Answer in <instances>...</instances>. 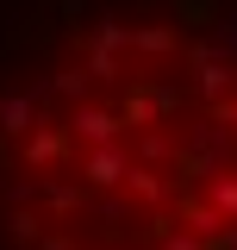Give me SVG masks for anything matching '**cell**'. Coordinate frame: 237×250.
<instances>
[{
  "mask_svg": "<svg viewBox=\"0 0 237 250\" xmlns=\"http://www.w3.org/2000/svg\"><path fill=\"white\" fill-rule=\"evenodd\" d=\"M0 250H237V0L69 13L0 62Z\"/></svg>",
  "mask_w": 237,
  "mask_h": 250,
  "instance_id": "cell-1",
  "label": "cell"
}]
</instances>
